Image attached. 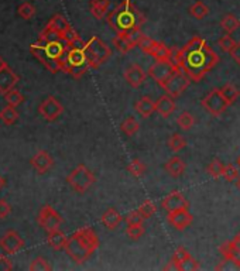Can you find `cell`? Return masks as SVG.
<instances>
[{"mask_svg": "<svg viewBox=\"0 0 240 271\" xmlns=\"http://www.w3.org/2000/svg\"><path fill=\"white\" fill-rule=\"evenodd\" d=\"M171 59L193 82H201L221 61L202 37H192L182 48H172Z\"/></svg>", "mask_w": 240, "mask_h": 271, "instance_id": "obj_1", "label": "cell"}, {"mask_svg": "<svg viewBox=\"0 0 240 271\" xmlns=\"http://www.w3.org/2000/svg\"><path fill=\"white\" fill-rule=\"evenodd\" d=\"M99 237L95 230L85 226L68 237L64 250L76 264H83L99 249Z\"/></svg>", "mask_w": 240, "mask_h": 271, "instance_id": "obj_2", "label": "cell"}, {"mask_svg": "<svg viewBox=\"0 0 240 271\" xmlns=\"http://www.w3.org/2000/svg\"><path fill=\"white\" fill-rule=\"evenodd\" d=\"M106 21L117 34H120L130 29H141V26L146 23V17L133 5L132 0H123L112 12L107 13Z\"/></svg>", "mask_w": 240, "mask_h": 271, "instance_id": "obj_3", "label": "cell"}, {"mask_svg": "<svg viewBox=\"0 0 240 271\" xmlns=\"http://www.w3.org/2000/svg\"><path fill=\"white\" fill-rule=\"evenodd\" d=\"M86 50V48H85ZM85 50H75V48H70L64 57L61 58V71L68 74L75 79H79L83 77L89 68L88 58H86V53Z\"/></svg>", "mask_w": 240, "mask_h": 271, "instance_id": "obj_4", "label": "cell"}, {"mask_svg": "<svg viewBox=\"0 0 240 271\" xmlns=\"http://www.w3.org/2000/svg\"><path fill=\"white\" fill-rule=\"evenodd\" d=\"M67 183L78 194H85L95 183L94 172L86 165L79 164L74 171L67 177Z\"/></svg>", "mask_w": 240, "mask_h": 271, "instance_id": "obj_5", "label": "cell"}, {"mask_svg": "<svg viewBox=\"0 0 240 271\" xmlns=\"http://www.w3.org/2000/svg\"><path fill=\"white\" fill-rule=\"evenodd\" d=\"M189 83H191V79H189L181 70H177V71L161 85V88L164 89L167 95H170L171 98L177 99V98H180V96L187 91Z\"/></svg>", "mask_w": 240, "mask_h": 271, "instance_id": "obj_6", "label": "cell"}, {"mask_svg": "<svg viewBox=\"0 0 240 271\" xmlns=\"http://www.w3.org/2000/svg\"><path fill=\"white\" fill-rule=\"evenodd\" d=\"M177 70L180 68L172 62V59H156L148 70V75L161 86Z\"/></svg>", "mask_w": 240, "mask_h": 271, "instance_id": "obj_7", "label": "cell"}, {"mask_svg": "<svg viewBox=\"0 0 240 271\" xmlns=\"http://www.w3.org/2000/svg\"><path fill=\"white\" fill-rule=\"evenodd\" d=\"M201 105L206 112L211 113L212 116H221L228 109V102L221 94V89H212L204 99L201 100Z\"/></svg>", "mask_w": 240, "mask_h": 271, "instance_id": "obj_8", "label": "cell"}, {"mask_svg": "<svg viewBox=\"0 0 240 271\" xmlns=\"http://www.w3.org/2000/svg\"><path fill=\"white\" fill-rule=\"evenodd\" d=\"M37 222H38V224H40L47 233H50V232L58 230L59 228H61V224H62V216H61L53 207L44 205V207L41 208L40 213H38Z\"/></svg>", "mask_w": 240, "mask_h": 271, "instance_id": "obj_9", "label": "cell"}, {"mask_svg": "<svg viewBox=\"0 0 240 271\" xmlns=\"http://www.w3.org/2000/svg\"><path fill=\"white\" fill-rule=\"evenodd\" d=\"M38 113L47 122H54L64 113V106L61 105V102L57 98L48 96L47 99L42 100L41 105L38 106Z\"/></svg>", "mask_w": 240, "mask_h": 271, "instance_id": "obj_10", "label": "cell"}, {"mask_svg": "<svg viewBox=\"0 0 240 271\" xmlns=\"http://www.w3.org/2000/svg\"><path fill=\"white\" fill-rule=\"evenodd\" d=\"M30 53L33 54L35 58L38 59L51 74H57V72L61 71V64H59V61L51 58L47 54V51H46L44 46L40 44L38 41L30 46Z\"/></svg>", "mask_w": 240, "mask_h": 271, "instance_id": "obj_11", "label": "cell"}, {"mask_svg": "<svg viewBox=\"0 0 240 271\" xmlns=\"http://www.w3.org/2000/svg\"><path fill=\"white\" fill-rule=\"evenodd\" d=\"M24 247V239L18 235L16 230H9L0 237V249L3 253L16 254Z\"/></svg>", "mask_w": 240, "mask_h": 271, "instance_id": "obj_12", "label": "cell"}, {"mask_svg": "<svg viewBox=\"0 0 240 271\" xmlns=\"http://www.w3.org/2000/svg\"><path fill=\"white\" fill-rule=\"evenodd\" d=\"M86 48H88V51L94 54V57L99 61L100 64H105L106 61L112 57V50L100 40L99 37L94 36L92 38H89V41L86 42Z\"/></svg>", "mask_w": 240, "mask_h": 271, "instance_id": "obj_13", "label": "cell"}, {"mask_svg": "<svg viewBox=\"0 0 240 271\" xmlns=\"http://www.w3.org/2000/svg\"><path fill=\"white\" fill-rule=\"evenodd\" d=\"M161 207L163 209H165L167 212H176L180 209H188L189 204L185 199V196L180 192V191H171V194H168L165 196L163 202H161Z\"/></svg>", "mask_w": 240, "mask_h": 271, "instance_id": "obj_14", "label": "cell"}, {"mask_svg": "<svg viewBox=\"0 0 240 271\" xmlns=\"http://www.w3.org/2000/svg\"><path fill=\"white\" fill-rule=\"evenodd\" d=\"M30 164L38 174H46V172H48L53 168L54 160L47 151L40 150V151H37L33 155V159L30 160Z\"/></svg>", "mask_w": 240, "mask_h": 271, "instance_id": "obj_15", "label": "cell"}, {"mask_svg": "<svg viewBox=\"0 0 240 271\" xmlns=\"http://www.w3.org/2000/svg\"><path fill=\"white\" fill-rule=\"evenodd\" d=\"M123 77L124 79H126V82L129 83L130 86H133V88H140L141 85L144 83V81H146L147 74L140 65L133 64L130 65L129 68L124 71Z\"/></svg>", "mask_w": 240, "mask_h": 271, "instance_id": "obj_16", "label": "cell"}, {"mask_svg": "<svg viewBox=\"0 0 240 271\" xmlns=\"http://www.w3.org/2000/svg\"><path fill=\"white\" fill-rule=\"evenodd\" d=\"M167 219H168L171 226H174L177 230L187 229L188 226L192 223V215L189 213L188 209H180L176 212L168 213Z\"/></svg>", "mask_w": 240, "mask_h": 271, "instance_id": "obj_17", "label": "cell"}, {"mask_svg": "<svg viewBox=\"0 0 240 271\" xmlns=\"http://www.w3.org/2000/svg\"><path fill=\"white\" fill-rule=\"evenodd\" d=\"M18 77L10 70L9 66H5L3 70H0V94L5 95L9 91L14 89V86L17 85Z\"/></svg>", "mask_w": 240, "mask_h": 271, "instance_id": "obj_18", "label": "cell"}, {"mask_svg": "<svg viewBox=\"0 0 240 271\" xmlns=\"http://www.w3.org/2000/svg\"><path fill=\"white\" fill-rule=\"evenodd\" d=\"M177 105L174 102V98H171L170 95H164L156 102V112L161 116V118H170L172 113L176 112Z\"/></svg>", "mask_w": 240, "mask_h": 271, "instance_id": "obj_19", "label": "cell"}, {"mask_svg": "<svg viewBox=\"0 0 240 271\" xmlns=\"http://www.w3.org/2000/svg\"><path fill=\"white\" fill-rule=\"evenodd\" d=\"M135 109L141 118H150L152 113L156 112V102H152L148 96H143V98H140L136 102Z\"/></svg>", "mask_w": 240, "mask_h": 271, "instance_id": "obj_20", "label": "cell"}, {"mask_svg": "<svg viewBox=\"0 0 240 271\" xmlns=\"http://www.w3.org/2000/svg\"><path fill=\"white\" fill-rule=\"evenodd\" d=\"M165 171L168 175H171L172 178H180L185 171V164L180 157H171L164 165Z\"/></svg>", "mask_w": 240, "mask_h": 271, "instance_id": "obj_21", "label": "cell"}, {"mask_svg": "<svg viewBox=\"0 0 240 271\" xmlns=\"http://www.w3.org/2000/svg\"><path fill=\"white\" fill-rule=\"evenodd\" d=\"M122 220H123V216L117 212L116 209H113V208H109V209L102 215V218H100V222L105 224L107 229L111 230L116 229L117 226L122 223Z\"/></svg>", "mask_w": 240, "mask_h": 271, "instance_id": "obj_22", "label": "cell"}, {"mask_svg": "<svg viewBox=\"0 0 240 271\" xmlns=\"http://www.w3.org/2000/svg\"><path fill=\"white\" fill-rule=\"evenodd\" d=\"M67 242H68V237L65 236L64 232H61L59 229L50 232L47 236L48 246L54 249V250H62V249H65Z\"/></svg>", "mask_w": 240, "mask_h": 271, "instance_id": "obj_23", "label": "cell"}, {"mask_svg": "<svg viewBox=\"0 0 240 271\" xmlns=\"http://www.w3.org/2000/svg\"><path fill=\"white\" fill-rule=\"evenodd\" d=\"M109 6H111V0H91V13L95 18L102 20L107 16Z\"/></svg>", "mask_w": 240, "mask_h": 271, "instance_id": "obj_24", "label": "cell"}, {"mask_svg": "<svg viewBox=\"0 0 240 271\" xmlns=\"http://www.w3.org/2000/svg\"><path fill=\"white\" fill-rule=\"evenodd\" d=\"M48 27H51L54 31H57L59 36H64L65 33L71 29V24L68 23V20L64 17V16H61V14H55L51 20H50V23L47 24Z\"/></svg>", "mask_w": 240, "mask_h": 271, "instance_id": "obj_25", "label": "cell"}, {"mask_svg": "<svg viewBox=\"0 0 240 271\" xmlns=\"http://www.w3.org/2000/svg\"><path fill=\"white\" fill-rule=\"evenodd\" d=\"M112 44L115 46L117 51H120L122 54H129L130 51H133L136 48V46H133L132 42L126 38L124 34H117L112 38Z\"/></svg>", "mask_w": 240, "mask_h": 271, "instance_id": "obj_26", "label": "cell"}, {"mask_svg": "<svg viewBox=\"0 0 240 271\" xmlns=\"http://www.w3.org/2000/svg\"><path fill=\"white\" fill-rule=\"evenodd\" d=\"M150 55L154 57L156 59H171L172 58V50L167 47L163 41H157L156 40V44H154Z\"/></svg>", "mask_w": 240, "mask_h": 271, "instance_id": "obj_27", "label": "cell"}, {"mask_svg": "<svg viewBox=\"0 0 240 271\" xmlns=\"http://www.w3.org/2000/svg\"><path fill=\"white\" fill-rule=\"evenodd\" d=\"M221 94H222V96L225 98V100L228 102L229 106L233 105L240 96L239 89L236 88L233 83H225L222 88H221Z\"/></svg>", "mask_w": 240, "mask_h": 271, "instance_id": "obj_28", "label": "cell"}, {"mask_svg": "<svg viewBox=\"0 0 240 271\" xmlns=\"http://www.w3.org/2000/svg\"><path fill=\"white\" fill-rule=\"evenodd\" d=\"M17 119H18V113L14 106L7 105V106H5L2 110H0V120H2L5 124H7V126H12V124L16 123Z\"/></svg>", "mask_w": 240, "mask_h": 271, "instance_id": "obj_29", "label": "cell"}, {"mask_svg": "<svg viewBox=\"0 0 240 271\" xmlns=\"http://www.w3.org/2000/svg\"><path fill=\"white\" fill-rule=\"evenodd\" d=\"M221 27L226 31V34H232L240 27V20L233 14H226L221 20Z\"/></svg>", "mask_w": 240, "mask_h": 271, "instance_id": "obj_30", "label": "cell"}, {"mask_svg": "<svg viewBox=\"0 0 240 271\" xmlns=\"http://www.w3.org/2000/svg\"><path fill=\"white\" fill-rule=\"evenodd\" d=\"M187 146V140L180 133H172L168 139V147L174 153H180Z\"/></svg>", "mask_w": 240, "mask_h": 271, "instance_id": "obj_31", "label": "cell"}, {"mask_svg": "<svg viewBox=\"0 0 240 271\" xmlns=\"http://www.w3.org/2000/svg\"><path fill=\"white\" fill-rule=\"evenodd\" d=\"M189 13L197 20H202V18H205L209 14V7L206 6L205 3H202V2H195L192 6L189 7Z\"/></svg>", "mask_w": 240, "mask_h": 271, "instance_id": "obj_32", "label": "cell"}, {"mask_svg": "<svg viewBox=\"0 0 240 271\" xmlns=\"http://www.w3.org/2000/svg\"><path fill=\"white\" fill-rule=\"evenodd\" d=\"M177 124H178V127L184 131H188V130H191L193 127V124H195V119L189 112H182L178 118H177Z\"/></svg>", "mask_w": 240, "mask_h": 271, "instance_id": "obj_33", "label": "cell"}, {"mask_svg": "<svg viewBox=\"0 0 240 271\" xmlns=\"http://www.w3.org/2000/svg\"><path fill=\"white\" fill-rule=\"evenodd\" d=\"M139 129H140V123H139L133 116H130V118L126 119L123 122V124H122V131H123L126 136H129V137L135 136L136 133L139 131Z\"/></svg>", "mask_w": 240, "mask_h": 271, "instance_id": "obj_34", "label": "cell"}, {"mask_svg": "<svg viewBox=\"0 0 240 271\" xmlns=\"http://www.w3.org/2000/svg\"><path fill=\"white\" fill-rule=\"evenodd\" d=\"M206 171H208V174L211 175V177H213L215 179H217V178L223 177V172H225V165L222 164V161L221 160H212L211 164L208 165V168H206Z\"/></svg>", "mask_w": 240, "mask_h": 271, "instance_id": "obj_35", "label": "cell"}, {"mask_svg": "<svg viewBox=\"0 0 240 271\" xmlns=\"http://www.w3.org/2000/svg\"><path fill=\"white\" fill-rule=\"evenodd\" d=\"M191 257V254L188 253L187 250L184 247H178L174 252V254H172V259H171V263L174 264V267H176V270L180 271V268H181L182 263L185 261L187 259H189Z\"/></svg>", "mask_w": 240, "mask_h": 271, "instance_id": "obj_36", "label": "cell"}, {"mask_svg": "<svg viewBox=\"0 0 240 271\" xmlns=\"http://www.w3.org/2000/svg\"><path fill=\"white\" fill-rule=\"evenodd\" d=\"M216 271H239L240 270V261L236 259H223L219 264L215 267Z\"/></svg>", "mask_w": 240, "mask_h": 271, "instance_id": "obj_37", "label": "cell"}, {"mask_svg": "<svg viewBox=\"0 0 240 271\" xmlns=\"http://www.w3.org/2000/svg\"><path fill=\"white\" fill-rule=\"evenodd\" d=\"M3 96H5V100L7 102V105H10V106L17 107L18 105H21L24 102V96L18 92L17 89H12L7 94L3 95Z\"/></svg>", "mask_w": 240, "mask_h": 271, "instance_id": "obj_38", "label": "cell"}, {"mask_svg": "<svg viewBox=\"0 0 240 271\" xmlns=\"http://www.w3.org/2000/svg\"><path fill=\"white\" fill-rule=\"evenodd\" d=\"M127 171H129L133 177L140 178L146 174V165L141 163V160L136 159L127 165Z\"/></svg>", "mask_w": 240, "mask_h": 271, "instance_id": "obj_39", "label": "cell"}, {"mask_svg": "<svg viewBox=\"0 0 240 271\" xmlns=\"http://www.w3.org/2000/svg\"><path fill=\"white\" fill-rule=\"evenodd\" d=\"M146 233V229L143 223L141 224H129L127 229H126V235L129 236L132 240H139L140 237H143Z\"/></svg>", "mask_w": 240, "mask_h": 271, "instance_id": "obj_40", "label": "cell"}, {"mask_svg": "<svg viewBox=\"0 0 240 271\" xmlns=\"http://www.w3.org/2000/svg\"><path fill=\"white\" fill-rule=\"evenodd\" d=\"M236 44H237V42L234 41L233 38H232V36H229V34L221 37L219 41H217V46L221 47V50H222L223 53H228V54H230L233 51V48L236 47Z\"/></svg>", "mask_w": 240, "mask_h": 271, "instance_id": "obj_41", "label": "cell"}, {"mask_svg": "<svg viewBox=\"0 0 240 271\" xmlns=\"http://www.w3.org/2000/svg\"><path fill=\"white\" fill-rule=\"evenodd\" d=\"M139 211H140V213L143 215V218L148 219L157 212V207L154 205L152 200H144L140 205V208H139Z\"/></svg>", "mask_w": 240, "mask_h": 271, "instance_id": "obj_42", "label": "cell"}, {"mask_svg": "<svg viewBox=\"0 0 240 271\" xmlns=\"http://www.w3.org/2000/svg\"><path fill=\"white\" fill-rule=\"evenodd\" d=\"M31 271H50L53 267L50 265L47 260L42 259V257H37L31 261V264L29 267Z\"/></svg>", "mask_w": 240, "mask_h": 271, "instance_id": "obj_43", "label": "cell"}, {"mask_svg": "<svg viewBox=\"0 0 240 271\" xmlns=\"http://www.w3.org/2000/svg\"><path fill=\"white\" fill-rule=\"evenodd\" d=\"M18 14L24 18V20H30L35 16V7L31 3H21L18 6Z\"/></svg>", "mask_w": 240, "mask_h": 271, "instance_id": "obj_44", "label": "cell"}, {"mask_svg": "<svg viewBox=\"0 0 240 271\" xmlns=\"http://www.w3.org/2000/svg\"><path fill=\"white\" fill-rule=\"evenodd\" d=\"M154 44H156V40H152V38H150L148 36H144V34H143V37L140 38V41L137 44V47L140 48L144 54H148V55H150L152 51V47H154Z\"/></svg>", "mask_w": 240, "mask_h": 271, "instance_id": "obj_45", "label": "cell"}, {"mask_svg": "<svg viewBox=\"0 0 240 271\" xmlns=\"http://www.w3.org/2000/svg\"><path fill=\"white\" fill-rule=\"evenodd\" d=\"M223 178L228 181V183H232V181H236L239 178V170L237 167L233 164H228L225 165V172H223Z\"/></svg>", "mask_w": 240, "mask_h": 271, "instance_id": "obj_46", "label": "cell"}, {"mask_svg": "<svg viewBox=\"0 0 240 271\" xmlns=\"http://www.w3.org/2000/svg\"><path fill=\"white\" fill-rule=\"evenodd\" d=\"M120 34H124L126 38H127L133 46H136V47H137V44L140 41V38L143 37L141 29H130L127 30V31H124V33H120Z\"/></svg>", "mask_w": 240, "mask_h": 271, "instance_id": "obj_47", "label": "cell"}, {"mask_svg": "<svg viewBox=\"0 0 240 271\" xmlns=\"http://www.w3.org/2000/svg\"><path fill=\"white\" fill-rule=\"evenodd\" d=\"M126 222H127V224H141L144 222V218H143V215L139 209H135V211H132L126 215Z\"/></svg>", "mask_w": 240, "mask_h": 271, "instance_id": "obj_48", "label": "cell"}, {"mask_svg": "<svg viewBox=\"0 0 240 271\" xmlns=\"http://www.w3.org/2000/svg\"><path fill=\"white\" fill-rule=\"evenodd\" d=\"M201 267H199L198 261L193 259L192 256L189 257V259H187L184 263H182L181 268H180V271H193V270H199Z\"/></svg>", "mask_w": 240, "mask_h": 271, "instance_id": "obj_49", "label": "cell"}, {"mask_svg": "<svg viewBox=\"0 0 240 271\" xmlns=\"http://www.w3.org/2000/svg\"><path fill=\"white\" fill-rule=\"evenodd\" d=\"M13 261L9 259V254H0V271H12Z\"/></svg>", "mask_w": 240, "mask_h": 271, "instance_id": "obj_50", "label": "cell"}, {"mask_svg": "<svg viewBox=\"0 0 240 271\" xmlns=\"http://www.w3.org/2000/svg\"><path fill=\"white\" fill-rule=\"evenodd\" d=\"M12 212V207L10 204L5 199H0V219L7 218L9 215Z\"/></svg>", "mask_w": 240, "mask_h": 271, "instance_id": "obj_51", "label": "cell"}, {"mask_svg": "<svg viewBox=\"0 0 240 271\" xmlns=\"http://www.w3.org/2000/svg\"><path fill=\"white\" fill-rule=\"evenodd\" d=\"M78 33H76L75 30L72 29V27H71L70 30H68V31H67V33H65L64 36H62V38H64L65 41L68 42V44H70V42H72L74 41V40H76V38H78Z\"/></svg>", "mask_w": 240, "mask_h": 271, "instance_id": "obj_52", "label": "cell"}, {"mask_svg": "<svg viewBox=\"0 0 240 271\" xmlns=\"http://www.w3.org/2000/svg\"><path fill=\"white\" fill-rule=\"evenodd\" d=\"M230 55H232V58L234 59V62L240 66V41L236 44V47L233 48V51L230 53Z\"/></svg>", "mask_w": 240, "mask_h": 271, "instance_id": "obj_53", "label": "cell"}, {"mask_svg": "<svg viewBox=\"0 0 240 271\" xmlns=\"http://www.w3.org/2000/svg\"><path fill=\"white\" fill-rule=\"evenodd\" d=\"M5 66H7L6 61H5V59H3V58H2V57H0V70H3Z\"/></svg>", "mask_w": 240, "mask_h": 271, "instance_id": "obj_54", "label": "cell"}, {"mask_svg": "<svg viewBox=\"0 0 240 271\" xmlns=\"http://www.w3.org/2000/svg\"><path fill=\"white\" fill-rule=\"evenodd\" d=\"M3 187H5V179H3V177L0 175V189L3 188Z\"/></svg>", "mask_w": 240, "mask_h": 271, "instance_id": "obj_55", "label": "cell"}, {"mask_svg": "<svg viewBox=\"0 0 240 271\" xmlns=\"http://www.w3.org/2000/svg\"><path fill=\"white\" fill-rule=\"evenodd\" d=\"M236 187H237V189H240V177L236 179Z\"/></svg>", "mask_w": 240, "mask_h": 271, "instance_id": "obj_56", "label": "cell"}, {"mask_svg": "<svg viewBox=\"0 0 240 271\" xmlns=\"http://www.w3.org/2000/svg\"><path fill=\"white\" fill-rule=\"evenodd\" d=\"M234 237H236V239H237V240H240V232H239V233H237V235L234 236Z\"/></svg>", "mask_w": 240, "mask_h": 271, "instance_id": "obj_57", "label": "cell"}, {"mask_svg": "<svg viewBox=\"0 0 240 271\" xmlns=\"http://www.w3.org/2000/svg\"><path fill=\"white\" fill-rule=\"evenodd\" d=\"M237 164H239V167H240V157H239V159H237Z\"/></svg>", "mask_w": 240, "mask_h": 271, "instance_id": "obj_58", "label": "cell"}]
</instances>
